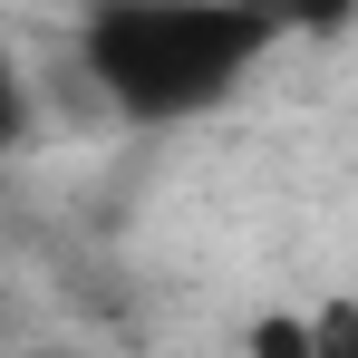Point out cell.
I'll return each instance as SVG.
<instances>
[{"label":"cell","instance_id":"cell-1","mask_svg":"<svg viewBox=\"0 0 358 358\" xmlns=\"http://www.w3.org/2000/svg\"><path fill=\"white\" fill-rule=\"evenodd\" d=\"M281 39L262 10H175V0H117L78 20V68L117 117H203L233 97V78Z\"/></svg>","mask_w":358,"mask_h":358},{"label":"cell","instance_id":"cell-2","mask_svg":"<svg viewBox=\"0 0 358 358\" xmlns=\"http://www.w3.org/2000/svg\"><path fill=\"white\" fill-rule=\"evenodd\" d=\"M242 358H320L310 349V310H252L242 320Z\"/></svg>","mask_w":358,"mask_h":358},{"label":"cell","instance_id":"cell-3","mask_svg":"<svg viewBox=\"0 0 358 358\" xmlns=\"http://www.w3.org/2000/svg\"><path fill=\"white\" fill-rule=\"evenodd\" d=\"M310 349L320 358H358V300H320L310 310Z\"/></svg>","mask_w":358,"mask_h":358},{"label":"cell","instance_id":"cell-4","mask_svg":"<svg viewBox=\"0 0 358 358\" xmlns=\"http://www.w3.org/2000/svg\"><path fill=\"white\" fill-rule=\"evenodd\" d=\"M29 136V87H20V68H10V49H0V155Z\"/></svg>","mask_w":358,"mask_h":358}]
</instances>
